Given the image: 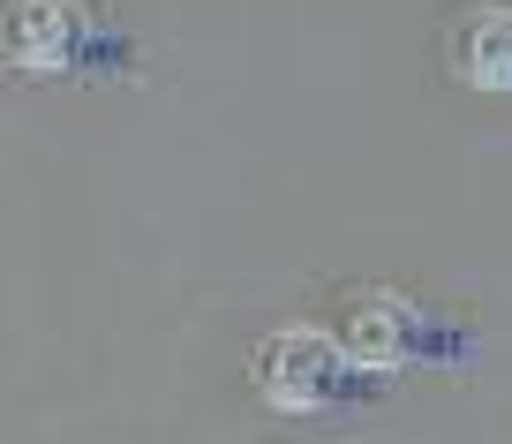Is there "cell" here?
Wrapping results in <instances>:
<instances>
[{
	"label": "cell",
	"mask_w": 512,
	"mask_h": 444,
	"mask_svg": "<svg viewBox=\"0 0 512 444\" xmlns=\"http://www.w3.org/2000/svg\"><path fill=\"white\" fill-rule=\"evenodd\" d=\"M347 347H339L332 332H317V324H279L264 347H256V392L272 399V407L287 414H317L324 399L339 392V377H347Z\"/></svg>",
	"instance_id": "cell-1"
},
{
	"label": "cell",
	"mask_w": 512,
	"mask_h": 444,
	"mask_svg": "<svg viewBox=\"0 0 512 444\" xmlns=\"http://www.w3.org/2000/svg\"><path fill=\"white\" fill-rule=\"evenodd\" d=\"M83 46H91V8L83 0H23L16 23H8V53L31 76H61Z\"/></svg>",
	"instance_id": "cell-2"
},
{
	"label": "cell",
	"mask_w": 512,
	"mask_h": 444,
	"mask_svg": "<svg viewBox=\"0 0 512 444\" xmlns=\"http://www.w3.org/2000/svg\"><path fill=\"white\" fill-rule=\"evenodd\" d=\"M460 76L475 91H505L512 83V8H467L460 23Z\"/></svg>",
	"instance_id": "cell-3"
}]
</instances>
